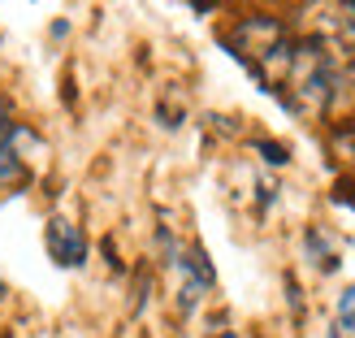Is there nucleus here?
<instances>
[{"label": "nucleus", "mask_w": 355, "mask_h": 338, "mask_svg": "<svg viewBox=\"0 0 355 338\" xmlns=\"http://www.w3.org/2000/svg\"><path fill=\"white\" fill-rule=\"evenodd\" d=\"M225 44L234 48L239 61H247L252 69H260L282 44H286V31H282V22H273V17H243V22L225 35Z\"/></svg>", "instance_id": "obj_1"}, {"label": "nucleus", "mask_w": 355, "mask_h": 338, "mask_svg": "<svg viewBox=\"0 0 355 338\" xmlns=\"http://www.w3.org/2000/svg\"><path fill=\"white\" fill-rule=\"evenodd\" d=\"M44 247L48 256L61 264V269H78V264L87 260V235L69 221V217H52L48 230H44Z\"/></svg>", "instance_id": "obj_2"}, {"label": "nucleus", "mask_w": 355, "mask_h": 338, "mask_svg": "<svg viewBox=\"0 0 355 338\" xmlns=\"http://www.w3.org/2000/svg\"><path fill=\"white\" fill-rule=\"evenodd\" d=\"M304 252H308V260H312L321 273H334V269H338V260H343L338 243L329 239V230H325V226H308V235H304Z\"/></svg>", "instance_id": "obj_3"}, {"label": "nucleus", "mask_w": 355, "mask_h": 338, "mask_svg": "<svg viewBox=\"0 0 355 338\" xmlns=\"http://www.w3.org/2000/svg\"><path fill=\"white\" fill-rule=\"evenodd\" d=\"M17 139H22V126H17L9 139H0V187L26 178V161H22V152H17Z\"/></svg>", "instance_id": "obj_4"}, {"label": "nucleus", "mask_w": 355, "mask_h": 338, "mask_svg": "<svg viewBox=\"0 0 355 338\" xmlns=\"http://www.w3.org/2000/svg\"><path fill=\"white\" fill-rule=\"evenodd\" d=\"M338 330L355 334V287H347V291L338 295Z\"/></svg>", "instance_id": "obj_5"}, {"label": "nucleus", "mask_w": 355, "mask_h": 338, "mask_svg": "<svg viewBox=\"0 0 355 338\" xmlns=\"http://www.w3.org/2000/svg\"><path fill=\"white\" fill-rule=\"evenodd\" d=\"M256 152H260L269 165H286V161H291V152L282 148V144H273V139H260V144H256Z\"/></svg>", "instance_id": "obj_6"}, {"label": "nucleus", "mask_w": 355, "mask_h": 338, "mask_svg": "<svg viewBox=\"0 0 355 338\" xmlns=\"http://www.w3.org/2000/svg\"><path fill=\"white\" fill-rule=\"evenodd\" d=\"M13 130H17V121H13V104L0 96V139H9Z\"/></svg>", "instance_id": "obj_7"}, {"label": "nucleus", "mask_w": 355, "mask_h": 338, "mask_svg": "<svg viewBox=\"0 0 355 338\" xmlns=\"http://www.w3.org/2000/svg\"><path fill=\"white\" fill-rule=\"evenodd\" d=\"M334 148H338L347 161L355 165V130H338V135H334Z\"/></svg>", "instance_id": "obj_8"}, {"label": "nucleus", "mask_w": 355, "mask_h": 338, "mask_svg": "<svg viewBox=\"0 0 355 338\" xmlns=\"http://www.w3.org/2000/svg\"><path fill=\"white\" fill-rule=\"evenodd\" d=\"M343 17H347V26L355 31V0H343Z\"/></svg>", "instance_id": "obj_9"}, {"label": "nucleus", "mask_w": 355, "mask_h": 338, "mask_svg": "<svg viewBox=\"0 0 355 338\" xmlns=\"http://www.w3.org/2000/svg\"><path fill=\"white\" fill-rule=\"evenodd\" d=\"M329 338H343V334H338V330H329Z\"/></svg>", "instance_id": "obj_10"}]
</instances>
